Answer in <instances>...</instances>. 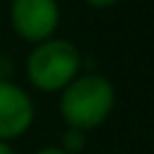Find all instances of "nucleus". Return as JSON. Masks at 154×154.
<instances>
[{"label": "nucleus", "mask_w": 154, "mask_h": 154, "mask_svg": "<svg viewBox=\"0 0 154 154\" xmlns=\"http://www.w3.org/2000/svg\"><path fill=\"white\" fill-rule=\"evenodd\" d=\"M116 87L101 72H79L60 94L58 113L65 128L91 132L101 128L116 111Z\"/></svg>", "instance_id": "nucleus-1"}, {"label": "nucleus", "mask_w": 154, "mask_h": 154, "mask_svg": "<svg viewBox=\"0 0 154 154\" xmlns=\"http://www.w3.org/2000/svg\"><path fill=\"white\" fill-rule=\"evenodd\" d=\"M84 67L82 51L75 41L53 36L31 46L24 60V77L34 91L60 94Z\"/></svg>", "instance_id": "nucleus-2"}, {"label": "nucleus", "mask_w": 154, "mask_h": 154, "mask_svg": "<svg viewBox=\"0 0 154 154\" xmlns=\"http://www.w3.org/2000/svg\"><path fill=\"white\" fill-rule=\"evenodd\" d=\"M60 17L58 0H10L7 7L10 29L31 46L58 36Z\"/></svg>", "instance_id": "nucleus-3"}, {"label": "nucleus", "mask_w": 154, "mask_h": 154, "mask_svg": "<svg viewBox=\"0 0 154 154\" xmlns=\"http://www.w3.org/2000/svg\"><path fill=\"white\" fill-rule=\"evenodd\" d=\"M36 120V103L26 87L14 79H0V142L14 144Z\"/></svg>", "instance_id": "nucleus-4"}, {"label": "nucleus", "mask_w": 154, "mask_h": 154, "mask_svg": "<svg viewBox=\"0 0 154 154\" xmlns=\"http://www.w3.org/2000/svg\"><path fill=\"white\" fill-rule=\"evenodd\" d=\"M58 147L63 152H67V154H82L84 147H87V132L75 130V128H65L63 135H60V144Z\"/></svg>", "instance_id": "nucleus-5"}, {"label": "nucleus", "mask_w": 154, "mask_h": 154, "mask_svg": "<svg viewBox=\"0 0 154 154\" xmlns=\"http://www.w3.org/2000/svg\"><path fill=\"white\" fill-rule=\"evenodd\" d=\"M14 75V63L10 55H0V79H12Z\"/></svg>", "instance_id": "nucleus-6"}, {"label": "nucleus", "mask_w": 154, "mask_h": 154, "mask_svg": "<svg viewBox=\"0 0 154 154\" xmlns=\"http://www.w3.org/2000/svg\"><path fill=\"white\" fill-rule=\"evenodd\" d=\"M82 2L94 7V10H108V7H116L120 0H82Z\"/></svg>", "instance_id": "nucleus-7"}, {"label": "nucleus", "mask_w": 154, "mask_h": 154, "mask_svg": "<svg viewBox=\"0 0 154 154\" xmlns=\"http://www.w3.org/2000/svg\"><path fill=\"white\" fill-rule=\"evenodd\" d=\"M34 154H67V152H63L58 144H46V147H38Z\"/></svg>", "instance_id": "nucleus-8"}, {"label": "nucleus", "mask_w": 154, "mask_h": 154, "mask_svg": "<svg viewBox=\"0 0 154 154\" xmlns=\"http://www.w3.org/2000/svg\"><path fill=\"white\" fill-rule=\"evenodd\" d=\"M0 154H19V152L14 149V144H10V142H0Z\"/></svg>", "instance_id": "nucleus-9"}]
</instances>
